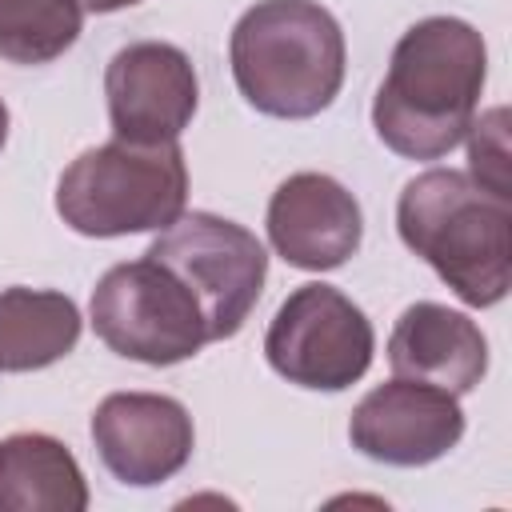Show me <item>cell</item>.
Segmentation results:
<instances>
[{"mask_svg": "<svg viewBox=\"0 0 512 512\" xmlns=\"http://www.w3.org/2000/svg\"><path fill=\"white\" fill-rule=\"evenodd\" d=\"M488 80L484 36L460 16H424L392 48L388 76L372 100L376 136L408 160L448 156Z\"/></svg>", "mask_w": 512, "mask_h": 512, "instance_id": "cell-1", "label": "cell"}, {"mask_svg": "<svg viewBox=\"0 0 512 512\" xmlns=\"http://www.w3.org/2000/svg\"><path fill=\"white\" fill-rule=\"evenodd\" d=\"M396 228L408 252L468 304L492 308L512 284V208L468 172L428 168L404 184Z\"/></svg>", "mask_w": 512, "mask_h": 512, "instance_id": "cell-2", "label": "cell"}, {"mask_svg": "<svg viewBox=\"0 0 512 512\" xmlns=\"http://www.w3.org/2000/svg\"><path fill=\"white\" fill-rule=\"evenodd\" d=\"M232 80L240 96L276 120H308L324 112L348 68L336 16L316 0H260L228 40Z\"/></svg>", "mask_w": 512, "mask_h": 512, "instance_id": "cell-3", "label": "cell"}, {"mask_svg": "<svg viewBox=\"0 0 512 512\" xmlns=\"http://www.w3.org/2000/svg\"><path fill=\"white\" fill-rule=\"evenodd\" d=\"M184 204H188V168L176 140L96 144L80 152L56 184L60 220L72 232L96 240L164 232L184 216Z\"/></svg>", "mask_w": 512, "mask_h": 512, "instance_id": "cell-4", "label": "cell"}, {"mask_svg": "<svg viewBox=\"0 0 512 512\" xmlns=\"http://www.w3.org/2000/svg\"><path fill=\"white\" fill-rule=\"evenodd\" d=\"M92 328L124 360L168 368L192 360L208 340L196 296L152 256L116 264L92 288Z\"/></svg>", "mask_w": 512, "mask_h": 512, "instance_id": "cell-5", "label": "cell"}, {"mask_svg": "<svg viewBox=\"0 0 512 512\" xmlns=\"http://www.w3.org/2000/svg\"><path fill=\"white\" fill-rule=\"evenodd\" d=\"M160 260L200 304L208 340H228L244 328L268 276L264 244L236 220L216 212H184L144 252Z\"/></svg>", "mask_w": 512, "mask_h": 512, "instance_id": "cell-6", "label": "cell"}, {"mask_svg": "<svg viewBox=\"0 0 512 512\" xmlns=\"http://www.w3.org/2000/svg\"><path fill=\"white\" fill-rule=\"evenodd\" d=\"M376 352L372 320L332 284H300L276 308L264 356L276 376L308 392H344L352 388Z\"/></svg>", "mask_w": 512, "mask_h": 512, "instance_id": "cell-7", "label": "cell"}, {"mask_svg": "<svg viewBox=\"0 0 512 512\" xmlns=\"http://www.w3.org/2000/svg\"><path fill=\"white\" fill-rule=\"evenodd\" d=\"M108 120L116 140L168 144L192 124L200 104V80L192 60L164 40L124 44L104 68Z\"/></svg>", "mask_w": 512, "mask_h": 512, "instance_id": "cell-8", "label": "cell"}, {"mask_svg": "<svg viewBox=\"0 0 512 512\" xmlns=\"http://www.w3.org/2000/svg\"><path fill=\"white\" fill-rule=\"evenodd\" d=\"M464 436V408L448 388L424 380H388L372 388L348 420L360 456L392 468H424L448 456Z\"/></svg>", "mask_w": 512, "mask_h": 512, "instance_id": "cell-9", "label": "cell"}, {"mask_svg": "<svg viewBox=\"0 0 512 512\" xmlns=\"http://www.w3.org/2000/svg\"><path fill=\"white\" fill-rule=\"evenodd\" d=\"M92 444L120 484L152 488L192 460L196 428L176 396L112 392L92 412Z\"/></svg>", "mask_w": 512, "mask_h": 512, "instance_id": "cell-10", "label": "cell"}, {"mask_svg": "<svg viewBox=\"0 0 512 512\" xmlns=\"http://www.w3.org/2000/svg\"><path fill=\"white\" fill-rule=\"evenodd\" d=\"M360 236L364 216L356 196L324 172H296L268 200V240L292 268L332 272L356 256Z\"/></svg>", "mask_w": 512, "mask_h": 512, "instance_id": "cell-11", "label": "cell"}, {"mask_svg": "<svg viewBox=\"0 0 512 512\" xmlns=\"http://www.w3.org/2000/svg\"><path fill=\"white\" fill-rule=\"evenodd\" d=\"M388 364L404 380H424L464 396L488 372V340L472 316L436 300H416L400 312L388 336Z\"/></svg>", "mask_w": 512, "mask_h": 512, "instance_id": "cell-12", "label": "cell"}, {"mask_svg": "<svg viewBox=\"0 0 512 512\" xmlns=\"http://www.w3.org/2000/svg\"><path fill=\"white\" fill-rule=\"evenodd\" d=\"M88 480L48 432H12L0 440V512H84Z\"/></svg>", "mask_w": 512, "mask_h": 512, "instance_id": "cell-13", "label": "cell"}, {"mask_svg": "<svg viewBox=\"0 0 512 512\" xmlns=\"http://www.w3.org/2000/svg\"><path fill=\"white\" fill-rule=\"evenodd\" d=\"M80 308L56 288L0 292V372H36L80 344Z\"/></svg>", "mask_w": 512, "mask_h": 512, "instance_id": "cell-14", "label": "cell"}, {"mask_svg": "<svg viewBox=\"0 0 512 512\" xmlns=\"http://www.w3.org/2000/svg\"><path fill=\"white\" fill-rule=\"evenodd\" d=\"M84 28L80 0H0V60L52 64Z\"/></svg>", "mask_w": 512, "mask_h": 512, "instance_id": "cell-15", "label": "cell"}, {"mask_svg": "<svg viewBox=\"0 0 512 512\" xmlns=\"http://www.w3.org/2000/svg\"><path fill=\"white\" fill-rule=\"evenodd\" d=\"M468 156H472V180L484 188L508 196V140H504V108H492L488 116L468 124Z\"/></svg>", "mask_w": 512, "mask_h": 512, "instance_id": "cell-16", "label": "cell"}, {"mask_svg": "<svg viewBox=\"0 0 512 512\" xmlns=\"http://www.w3.org/2000/svg\"><path fill=\"white\" fill-rule=\"evenodd\" d=\"M140 0H80L84 12H120V8H132Z\"/></svg>", "mask_w": 512, "mask_h": 512, "instance_id": "cell-17", "label": "cell"}, {"mask_svg": "<svg viewBox=\"0 0 512 512\" xmlns=\"http://www.w3.org/2000/svg\"><path fill=\"white\" fill-rule=\"evenodd\" d=\"M4 140H8V104L0 100V148H4Z\"/></svg>", "mask_w": 512, "mask_h": 512, "instance_id": "cell-18", "label": "cell"}]
</instances>
